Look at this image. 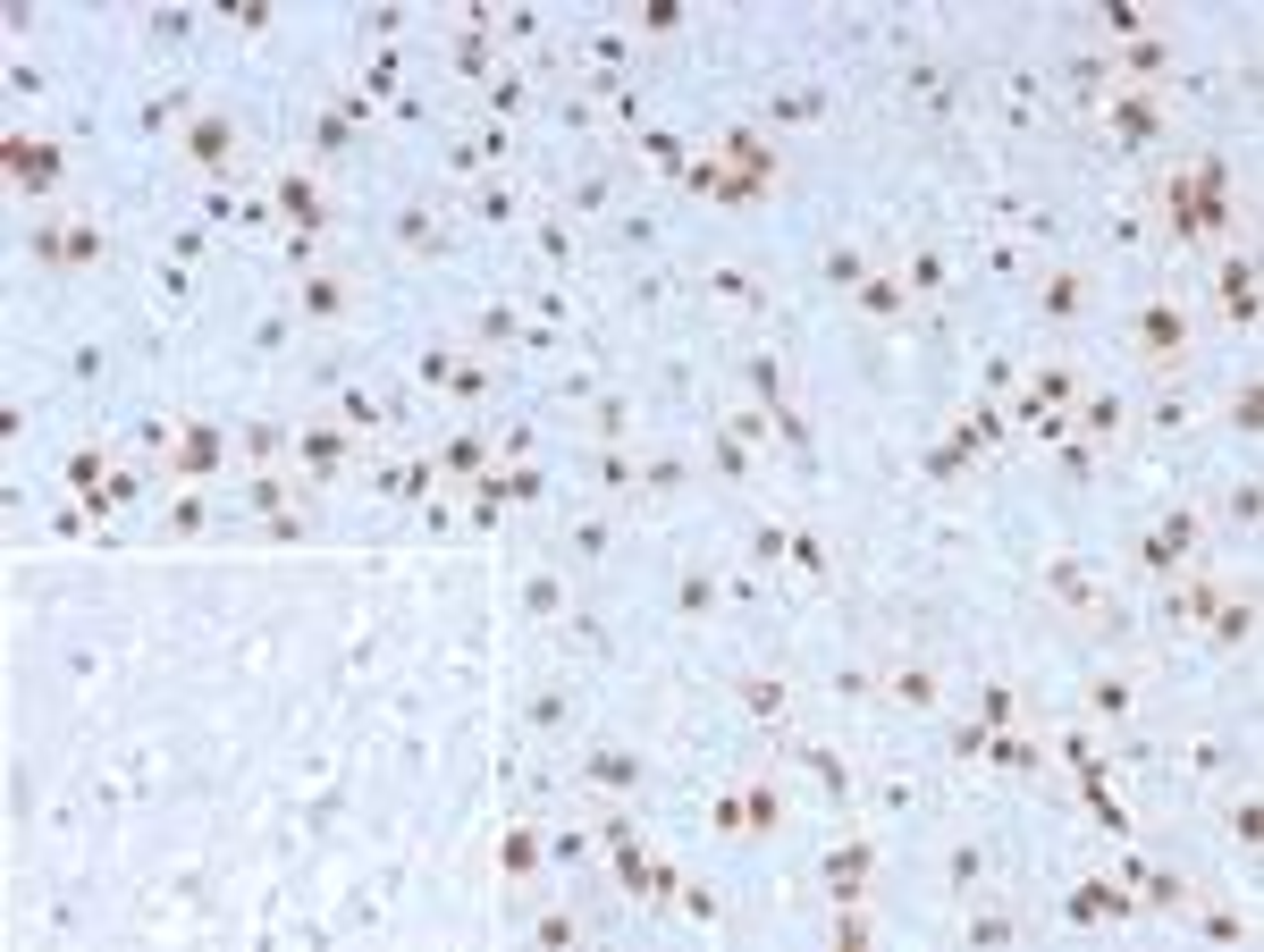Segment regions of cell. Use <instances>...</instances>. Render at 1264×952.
<instances>
[{
    "label": "cell",
    "mask_w": 1264,
    "mask_h": 952,
    "mask_svg": "<svg viewBox=\"0 0 1264 952\" xmlns=\"http://www.w3.org/2000/svg\"><path fill=\"white\" fill-rule=\"evenodd\" d=\"M1139 355H1147V362H1180V355H1189V312H1180V304H1147V312H1139Z\"/></svg>",
    "instance_id": "1"
},
{
    "label": "cell",
    "mask_w": 1264,
    "mask_h": 952,
    "mask_svg": "<svg viewBox=\"0 0 1264 952\" xmlns=\"http://www.w3.org/2000/svg\"><path fill=\"white\" fill-rule=\"evenodd\" d=\"M1223 312H1231V321H1257V261H1248V253L1223 261Z\"/></svg>",
    "instance_id": "2"
},
{
    "label": "cell",
    "mask_w": 1264,
    "mask_h": 952,
    "mask_svg": "<svg viewBox=\"0 0 1264 952\" xmlns=\"http://www.w3.org/2000/svg\"><path fill=\"white\" fill-rule=\"evenodd\" d=\"M1189 540H1197V523H1189V514H1163V523L1147 531V565H1180Z\"/></svg>",
    "instance_id": "3"
},
{
    "label": "cell",
    "mask_w": 1264,
    "mask_h": 952,
    "mask_svg": "<svg viewBox=\"0 0 1264 952\" xmlns=\"http://www.w3.org/2000/svg\"><path fill=\"white\" fill-rule=\"evenodd\" d=\"M279 203H287V220H296V228H321V194H313V177H287V186H279Z\"/></svg>",
    "instance_id": "4"
},
{
    "label": "cell",
    "mask_w": 1264,
    "mask_h": 952,
    "mask_svg": "<svg viewBox=\"0 0 1264 952\" xmlns=\"http://www.w3.org/2000/svg\"><path fill=\"white\" fill-rule=\"evenodd\" d=\"M9 169H17V177H26V186H43V177H51V152H43V143H26V135H17V143H9Z\"/></svg>",
    "instance_id": "5"
},
{
    "label": "cell",
    "mask_w": 1264,
    "mask_h": 952,
    "mask_svg": "<svg viewBox=\"0 0 1264 952\" xmlns=\"http://www.w3.org/2000/svg\"><path fill=\"white\" fill-rule=\"evenodd\" d=\"M229 143H236V135H229L220 119H203V126H195V160H203V169H220V160H229Z\"/></svg>",
    "instance_id": "6"
},
{
    "label": "cell",
    "mask_w": 1264,
    "mask_h": 952,
    "mask_svg": "<svg viewBox=\"0 0 1264 952\" xmlns=\"http://www.w3.org/2000/svg\"><path fill=\"white\" fill-rule=\"evenodd\" d=\"M590 776H599V784H641V767H633L624 750H599V759H590Z\"/></svg>",
    "instance_id": "7"
},
{
    "label": "cell",
    "mask_w": 1264,
    "mask_h": 952,
    "mask_svg": "<svg viewBox=\"0 0 1264 952\" xmlns=\"http://www.w3.org/2000/svg\"><path fill=\"white\" fill-rule=\"evenodd\" d=\"M776 818H785V801H776V793H768V784H759V793H751V801H742V827H776Z\"/></svg>",
    "instance_id": "8"
},
{
    "label": "cell",
    "mask_w": 1264,
    "mask_h": 952,
    "mask_svg": "<svg viewBox=\"0 0 1264 952\" xmlns=\"http://www.w3.org/2000/svg\"><path fill=\"white\" fill-rule=\"evenodd\" d=\"M860 868H869L860 851H843V860H826V877H835V894H860Z\"/></svg>",
    "instance_id": "9"
},
{
    "label": "cell",
    "mask_w": 1264,
    "mask_h": 952,
    "mask_svg": "<svg viewBox=\"0 0 1264 952\" xmlns=\"http://www.w3.org/2000/svg\"><path fill=\"white\" fill-rule=\"evenodd\" d=\"M802 759H809V767H818V784H826V793H835V801H843V784H852V776H843V767H835V759H826V750H802Z\"/></svg>",
    "instance_id": "10"
},
{
    "label": "cell",
    "mask_w": 1264,
    "mask_h": 952,
    "mask_svg": "<svg viewBox=\"0 0 1264 952\" xmlns=\"http://www.w3.org/2000/svg\"><path fill=\"white\" fill-rule=\"evenodd\" d=\"M1045 312H1079V278H1054L1045 287Z\"/></svg>",
    "instance_id": "11"
},
{
    "label": "cell",
    "mask_w": 1264,
    "mask_h": 952,
    "mask_svg": "<svg viewBox=\"0 0 1264 952\" xmlns=\"http://www.w3.org/2000/svg\"><path fill=\"white\" fill-rule=\"evenodd\" d=\"M708 598H717V582H708V574H684V607H691V615H700Z\"/></svg>",
    "instance_id": "12"
}]
</instances>
